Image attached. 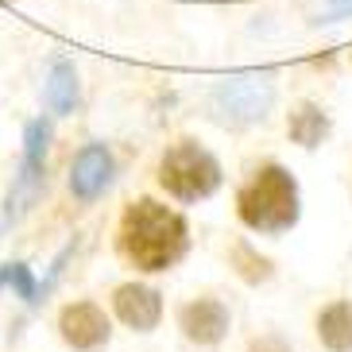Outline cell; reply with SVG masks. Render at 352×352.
Masks as SVG:
<instances>
[{
	"instance_id": "cell-2",
	"label": "cell",
	"mask_w": 352,
	"mask_h": 352,
	"mask_svg": "<svg viewBox=\"0 0 352 352\" xmlns=\"http://www.w3.org/2000/svg\"><path fill=\"white\" fill-rule=\"evenodd\" d=\"M236 217L244 228L259 236L290 232L302 217L298 182L283 163H263L252 170V178L236 190Z\"/></svg>"
},
{
	"instance_id": "cell-12",
	"label": "cell",
	"mask_w": 352,
	"mask_h": 352,
	"mask_svg": "<svg viewBox=\"0 0 352 352\" xmlns=\"http://www.w3.org/2000/svg\"><path fill=\"white\" fill-rule=\"evenodd\" d=\"M318 341L329 352H352V298L329 302L318 314Z\"/></svg>"
},
{
	"instance_id": "cell-11",
	"label": "cell",
	"mask_w": 352,
	"mask_h": 352,
	"mask_svg": "<svg viewBox=\"0 0 352 352\" xmlns=\"http://www.w3.org/2000/svg\"><path fill=\"white\" fill-rule=\"evenodd\" d=\"M43 101H47V109L54 116H66L78 109V101H82V82H78L74 63H66V58H54L51 63V74L43 82Z\"/></svg>"
},
{
	"instance_id": "cell-3",
	"label": "cell",
	"mask_w": 352,
	"mask_h": 352,
	"mask_svg": "<svg viewBox=\"0 0 352 352\" xmlns=\"http://www.w3.org/2000/svg\"><path fill=\"white\" fill-rule=\"evenodd\" d=\"M221 170L217 155L201 147L197 140H175V144L163 151L159 159V170H155V182L166 197H175L182 206H197L221 190Z\"/></svg>"
},
{
	"instance_id": "cell-16",
	"label": "cell",
	"mask_w": 352,
	"mask_h": 352,
	"mask_svg": "<svg viewBox=\"0 0 352 352\" xmlns=\"http://www.w3.org/2000/svg\"><path fill=\"white\" fill-rule=\"evenodd\" d=\"M248 352H290V344L283 337H275V333H263V337H256L248 344Z\"/></svg>"
},
{
	"instance_id": "cell-10",
	"label": "cell",
	"mask_w": 352,
	"mask_h": 352,
	"mask_svg": "<svg viewBox=\"0 0 352 352\" xmlns=\"http://www.w3.org/2000/svg\"><path fill=\"white\" fill-rule=\"evenodd\" d=\"M329 132H333V120H329V113H325L318 101L290 104V113H287V135H290V144H298V147H306V151H314V147H321L325 140H329Z\"/></svg>"
},
{
	"instance_id": "cell-17",
	"label": "cell",
	"mask_w": 352,
	"mask_h": 352,
	"mask_svg": "<svg viewBox=\"0 0 352 352\" xmlns=\"http://www.w3.org/2000/svg\"><path fill=\"white\" fill-rule=\"evenodd\" d=\"M0 4H16V0H0Z\"/></svg>"
},
{
	"instance_id": "cell-4",
	"label": "cell",
	"mask_w": 352,
	"mask_h": 352,
	"mask_svg": "<svg viewBox=\"0 0 352 352\" xmlns=\"http://www.w3.org/2000/svg\"><path fill=\"white\" fill-rule=\"evenodd\" d=\"M275 109V82L271 74H232L213 85L209 113L225 128H248Z\"/></svg>"
},
{
	"instance_id": "cell-1",
	"label": "cell",
	"mask_w": 352,
	"mask_h": 352,
	"mask_svg": "<svg viewBox=\"0 0 352 352\" xmlns=\"http://www.w3.org/2000/svg\"><path fill=\"white\" fill-rule=\"evenodd\" d=\"M190 248V225L178 209L163 206L155 197L128 201L116 225V252L135 271H170Z\"/></svg>"
},
{
	"instance_id": "cell-14",
	"label": "cell",
	"mask_w": 352,
	"mask_h": 352,
	"mask_svg": "<svg viewBox=\"0 0 352 352\" xmlns=\"http://www.w3.org/2000/svg\"><path fill=\"white\" fill-rule=\"evenodd\" d=\"M4 283H12V290L20 294V298L35 302V279H32V271H28V263H8V267L0 271V287Z\"/></svg>"
},
{
	"instance_id": "cell-5",
	"label": "cell",
	"mask_w": 352,
	"mask_h": 352,
	"mask_svg": "<svg viewBox=\"0 0 352 352\" xmlns=\"http://www.w3.org/2000/svg\"><path fill=\"white\" fill-rule=\"evenodd\" d=\"M47 147H51V124L39 116V120L23 128V159H20V170H16V182L8 190V201H4V221L8 225H16L39 201L43 178H47Z\"/></svg>"
},
{
	"instance_id": "cell-7",
	"label": "cell",
	"mask_w": 352,
	"mask_h": 352,
	"mask_svg": "<svg viewBox=\"0 0 352 352\" xmlns=\"http://www.w3.org/2000/svg\"><path fill=\"white\" fill-rule=\"evenodd\" d=\"M58 333H63V341L78 352H94L109 341V318L97 302H70L63 306L58 314Z\"/></svg>"
},
{
	"instance_id": "cell-8",
	"label": "cell",
	"mask_w": 352,
	"mask_h": 352,
	"mask_svg": "<svg viewBox=\"0 0 352 352\" xmlns=\"http://www.w3.org/2000/svg\"><path fill=\"white\" fill-rule=\"evenodd\" d=\"M113 314L135 333H151L163 318V294L144 283H124L113 290Z\"/></svg>"
},
{
	"instance_id": "cell-9",
	"label": "cell",
	"mask_w": 352,
	"mask_h": 352,
	"mask_svg": "<svg viewBox=\"0 0 352 352\" xmlns=\"http://www.w3.org/2000/svg\"><path fill=\"white\" fill-rule=\"evenodd\" d=\"M178 329L194 344H217L228 333V306L221 298H190L178 310Z\"/></svg>"
},
{
	"instance_id": "cell-15",
	"label": "cell",
	"mask_w": 352,
	"mask_h": 352,
	"mask_svg": "<svg viewBox=\"0 0 352 352\" xmlns=\"http://www.w3.org/2000/svg\"><path fill=\"white\" fill-rule=\"evenodd\" d=\"M337 20H352V0H321L314 23H337Z\"/></svg>"
},
{
	"instance_id": "cell-13",
	"label": "cell",
	"mask_w": 352,
	"mask_h": 352,
	"mask_svg": "<svg viewBox=\"0 0 352 352\" xmlns=\"http://www.w3.org/2000/svg\"><path fill=\"white\" fill-rule=\"evenodd\" d=\"M232 267H236V275L244 283H267L271 279V259L259 256L248 240H240L236 248H232Z\"/></svg>"
},
{
	"instance_id": "cell-6",
	"label": "cell",
	"mask_w": 352,
	"mask_h": 352,
	"mask_svg": "<svg viewBox=\"0 0 352 352\" xmlns=\"http://www.w3.org/2000/svg\"><path fill=\"white\" fill-rule=\"evenodd\" d=\"M113 178H116L113 151H109L104 144H85L82 151L74 155V166H70V194H74V201H82V206L97 201L104 190L113 186Z\"/></svg>"
}]
</instances>
